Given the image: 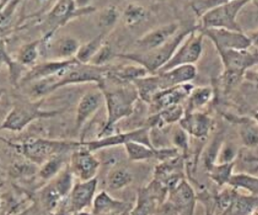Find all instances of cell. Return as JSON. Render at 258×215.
Returning <instances> with one entry per match:
<instances>
[{"mask_svg":"<svg viewBox=\"0 0 258 215\" xmlns=\"http://www.w3.org/2000/svg\"><path fill=\"white\" fill-rule=\"evenodd\" d=\"M19 1H11L8 2L5 9H1V29L4 30L5 27L9 24L11 20L13 11L15 10V7L18 5Z\"/></svg>","mask_w":258,"mask_h":215,"instance_id":"obj_40","label":"cell"},{"mask_svg":"<svg viewBox=\"0 0 258 215\" xmlns=\"http://www.w3.org/2000/svg\"><path fill=\"white\" fill-rule=\"evenodd\" d=\"M156 185L151 184L149 187L140 190L138 194V198L136 205L132 208L130 215H151L157 205V200L160 198V195L165 192L166 188L159 182H155Z\"/></svg>","mask_w":258,"mask_h":215,"instance_id":"obj_13","label":"cell"},{"mask_svg":"<svg viewBox=\"0 0 258 215\" xmlns=\"http://www.w3.org/2000/svg\"><path fill=\"white\" fill-rule=\"evenodd\" d=\"M179 123L184 131L197 138L206 137L212 127L211 119L202 113H189Z\"/></svg>","mask_w":258,"mask_h":215,"instance_id":"obj_19","label":"cell"},{"mask_svg":"<svg viewBox=\"0 0 258 215\" xmlns=\"http://www.w3.org/2000/svg\"><path fill=\"white\" fill-rule=\"evenodd\" d=\"M129 160L131 161H146L152 158L166 160L168 157L167 149H156L139 142H128L124 145Z\"/></svg>","mask_w":258,"mask_h":215,"instance_id":"obj_21","label":"cell"},{"mask_svg":"<svg viewBox=\"0 0 258 215\" xmlns=\"http://www.w3.org/2000/svg\"><path fill=\"white\" fill-rule=\"evenodd\" d=\"M147 11L140 6L137 5H129L124 12L125 23L128 26H135L141 22L146 20Z\"/></svg>","mask_w":258,"mask_h":215,"instance_id":"obj_33","label":"cell"},{"mask_svg":"<svg viewBox=\"0 0 258 215\" xmlns=\"http://www.w3.org/2000/svg\"><path fill=\"white\" fill-rule=\"evenodd\" d=\"M128 142H139L151 147H154L153 144L151 143L148 129H139L133 131H129V132H124V133L110 134L108 136L99 137L96 140L81 142V144L85 146L88 150L94 152V151L113 147L116 145H122V144L125 145Z\"/></svg>","mask_w":258,"mask_h":215,"instance_id":"obj_7","label":"cell"},{"mask_svg":"<svg viewBox=\"0 0 258 215\" xmlns=\"http://www.w3.org/2000/svg\"><path fill=\"white\" fill-rule=\"evenodd\" d=\"M78 142L66 143L57 140H49L44 138H30L26 140L19 149L22 154L31 162L42 166L47 160L55 155L62 154L67 149H76Z\"/></svg>","mask_w":258,"mask_h":215,"instance_id":"obj_3","label":"cell"},{"mask_svg":"<svg viewBox=\"0 0 258 215\" xmlns=\"http://www.w3.org/2000/svg\"><path fill=\"white\" fill-rule=\"evenodd\" d=\"M201 32L204 36L209 37L214 42L218 50H246L251 45L249 37L243 35L240 32L224 29H210Z\"/></svg>","mask_w":258,"mask_h":215,"instance_id":"obj_9","label":"cell"},{"mask_svg":"<svg viewBox=\"0 0 258 215\" xmlns=\"http://www.w3.org/2000/svg\"><path fill=\"white\" fill-rule=\"evenodd\" d=\"M249 39H250L251 44H253L254 46H256L258 48V32L253 33V34L249 37Z\"/></svg>","mask_w":258,"mask_h":215,"instance_id":"obj_42","label":"cell"},{"mask_svg":"<svg viewBox=\"0 0 258 215\" xmlns=\"http://www.w3.org/2000/svg\"><path fill=\"white\" fill-rule=\"evenodd\" d=\"M100 161L85 146L78 143V147L73 150L71 156L70 169L80 182H87L95 179L100 168Z\"/></svg>","mask_w":258,"mask_h":215,"instance_id":"obj_8","label":"cell"},{"mask_svg":"<svg viewBox=\"0 0 258 215\" xmlns=\"http://www.w3.org/2000/svg\"><path fill=\"white\" fill-rule=\"evenodd\" d=\"M93 10H95V8H93V7H87V8L76 10L74 1H69V0L58 1L53 6V8L50 10V12L48 14V19L51 23V26L53 27L52 31L49 33L53 34L56 31V29L63 26L65 23L69 21L72 17L81 15V14H85V13L86 14L90 13Z\"/></svg>","mask_w":258,"mask_h":215,"instance_id":"obj_12","label":"cell"},{"mask_svg":"<svg viewBox=\"0 0 258 215\" xmlns=\"http://www.w3.org/2000/svg\"><path fill=\"white\" fill-rule=\"evenodd\" d=\"M98 187V179H92L87 182H79L74 185L71 193L68 195L69 211L74 213L83 211L93 204Z\"/></svg>","mask_w":258,"mask_h":215,"instance_id":"obj_10","label":"cell"},{"mask_svg":"<svg viewBox=\"0 0 258 215\" xmlns=\"http://www.w3.org/2000/svg\"><path fill=\"white\" fill-rule=\"evenodd\" d=\"M105 97L102 93L91 92L85 94L79 101L76 113V127L80 129L102 106Z\"/></svg>","mask_w":258,"mask_h":215,"instance_id":"obj_18","label":"cell"},{"mask_svg":"<svg viewBox=\"0 0 258 215\" xmlns=\"http://www.w3.org/2000/svg\"><path fill=\"white\" fill-rule=\"evenodd\" d=\"M105 37V33L100 34L98 37L93 39L86 44L82 45L76 56V60L84 65H88L94 59V57L99 52V50L103 47V40Z\"/></svg>","mask_w":258,"mask_h":215,"instance_id":"obj_24","label":"cell"},{"mask_svg":"<svg viewBox=\"0 0 258 215\" xmlns=\"http://www.w3.org/2000/svg\"><path fill=\"white\" fill-rule=\"evenodd\" d=\"M73 215H94L93 213H88L85 211H78V212H74Z\"/></svg>","mask_w":258,"mask_h":215,"instance_id":"obj_44","label":"cell"},{"mask_svg":"<svg viewBox=\"0 0 258 215\" xmlns=\"http://www.w3.org/2000/svg\"><path fill=\"white\" fill-rule=\"evenodd\" d=\"M251 215H258V210H256V211H254V212H253V213H252V214Z\"/></svg>","mask_w":258,"mask_h":215,"instance_id":"obj_46","label":"cell"},{"mask_svg":"<svg viewBox=\"0 0 258 215\" xmlns=\"http://www.w3.org/2000/svg\"><path fill=\"white\" fill-rule=\"evenodd\" d=\"M106 107H107V123L101 132L100 136H108L109 130L121 119L127 118L134 109V104L137 101L139 94L135 86L122 87L116 90L104 92Z\"/></svg>","mask_w":258,"mask_h":215,"instance_id":"obj_1","label":"cell"},{"mask_svg":"<svg viewBox=\"0 0 258 215\" xmlns=\"http://www.w3.org/2000/svg\"><path fill=\"white\" fill-rule=\"evenodd\" d=\"M40 45V42L36 41L33 43L25 44L19 51L18 61L24 65H32L36 61L39 56L38 46Z\"/></svg>","mask_w":258,"mask_h":215,"instance_id":"obj_32","label":"cell"},{"mask_svg":"<svg viewBox=\"0 0 258 215\" xmlns=\"http://www.w3.org/2000/svg\"><path fill=\"white\" fill-rule=\"evenodd\" d=\"M241 136L244 144L248 147H255L258 145V126L255 124L247 123L241 129Z\"/></svg>","mask_w":258,"mask_h":215,"instance_id":"obj_35","label":"cell"},{"mask_svg":"<svg viewBox=\"0 0 258 215\" xmlns=\"http://www.w3.org/2000/svg\"><path fill=\"white\" fill-rule=\"evenodd\" d=\"M15 215H32V208L30 207V208L26 209L25 211H23V212H20V213H16V214Z\"/></svg>","mask_w":258,"mask_h":215,"instance_id":"obj_43","label":"cell"},{"mask_svg":"<svg viewBox=\"0 0 258 215\" xmlns=\"http://www.w3.org/2000/svg\"><path fill=\"white\" fill-rule=\"evenodd\" d=\"M148 71L141 65L138 66H131L120 68L114 72V75L123 81H135L140 78L146 77Z\"/></svg>","mask_w":258,"mask_h":215,"instance_id":"obj_31","label":"cell"},{"mask_svg":"<svg viewBox=\"0 0 258 215\" xmlns=\"http://www.w3.org/2000/svg\"><path fill=\"white\" fill-rule=\"evenodd\" d=\"M133 176L125 168H115L108 175V186L111 190H121L132 182Z\"/></svg>","mask_w":258,"mask_h":215,"instance_id":"obj_27","label":"cell"},{"mask_svg":"<svg viewBox=\"0 0 258 215\" xmlns=\"http://www.w3.org/2000/svg\"><path fill=\"white\" fill-rule=\"evenodd\" d=\"M173 141L174 144L180 147L183 150H186L188 147V141H187V135L184 132L183 129H178L174 135H173Z\"/></svg>","mask_w":258,"mask_h":215,"instance_id":"obj_41","label":"cell"},{"mask_svg":"<svg viewBox=\"0 0 258 215\" xmlns=\"http://www.w3.org/2000/svg\"><path fill=\"white\" fill-rule=\"evenodd\" d=\"M219 53L226 66L229 77H236L242 74L247 68L258 63V57L249 53L246 50L219 49Z\"/></svg>","mask_w":258,"mask_h":215,"instance_id":"obj_11","label":"cell"},{"mask_svg":"<svg viewBox=\"0 0 258 215\" xmlns=\"http://www.w3.org/2000/svg\"><path fill=\"white\" fill-rule=\"evenodd\" d=\"M111 58V50L107 45H103V47L99 50V52L94 57L91 61V64L96 66H104Z\"/></svg>","mask_w":258,"mask_h":215,"instance_id":"obj_39","label":"cell"},{"mask_svg":"<svg viewBox=\"0 0 258 215\" xmlns=\"http://www.w3.org/2000/svg\"><path fill=\"white\" fill-rule=\"evenodd\" d=\"M134 86L136 87L138 91L139 97L148 103H152L154 97L161 91L157 76L137 79L134 81Z\"/></svg>","mask_w":258,"mask_h":215,"instance_id":"obj_23","label":"cell"},{"mask_svg":"<svg viewBox=\"0 0 258 215\" xmlns=\"http://www.w3.org/2000/svg\"><path fill=\"white\" fill-rule=\"evenodd\" d=\"M194 86L191 84H182L160 91L153 99L152 103L159 110L178 105L183 98L192 93Z\"/></svg>","mask_w":258,"mask_h":215,"instance_id":"obj_17","label":"cell"},{"mask_svg":"<svg viewBox=\"0 0 258 215\" xmlns=\"http://www.w3.org/2000/svg\"><path fill=\"white\" fill-rule=\"evenodd\" d=\"M191 31L192 30L176 33L168 43H165L164 45L154 50L147 51V52H141V53L121 55L119 57L132 61L137 65L143 66L148 72L160 71L170 62V60L172 59L176 49L179 47L181 43H183V41L190 34Z\"/></svg>","mask_w":258,"mask_h":215,"instance_id":"obj_2","label":"cell"},{"mask_svg":"<svg viewBox=\"0 0 258 215\" xmlns=\"http://www.w3.org/2000/svg\"><path fill=\"white\" fill-rule=\"evenodd\" d=\"M63 164H64V157L62 156V154L55 155L42 165L39 175L44 181H49L55 178L59 173L62 171Z\"/></svg>","mask_w":258,"mask_h":215,"instance_id":"obj_28","label":"cell"},{"mask_svg":"<svg viewBox=\"0 0 258 215\" xmlns=\"http://www.w3.org/2000/svg\"><path fill=\"white\" fill-rule=\"evenodd\" d=\"M183 115V109L179 105H174L171 107L162 110L159 118L165 124H172L174 122L180 121Z\"/></svg>","mask_w":258,"mask_h":215,"instance_id":"obj_36","label":"cell"},{"mask_svg":"<svg viewBox=\"0 0 258 215\" xmlns=\"http://www.w3.org/2000/svg\"><path fill=\"white\" fill-rule=\"evenodd\" d=\"M118 19V12L115 7L110 6L104 9L100 15V26L107 29L114 25Z\"/></svg>","mask_w":258,"mask_h":215,"instance_id":"obj_37","label":"cell"},{"mask_svg":"<svg viewBox=\"0 0 258 215\" xmlns=\"http://www.w3.org/2000/svg\"><path fill=\"white\" fill-rule=\"evenodd\" d=\"M212 97V90L208 87H202L194 90L191 93L189 106L190 109H197L206 105Z\"/></svg>","mask_w":258,"mask_h":215,"instance_id":"obj_34","label":"cell"},{"mask_svg":"<svg viewBox=\"0 0 258 215\" xmlns=\"http://www.w3.org/2000/svg\"><path fill=\"white\" fill-rule=\"evenodd\" d=\"M258 209V196L237 194L232 204L220 215H251Z\"/></svg>","mask_w":258,"mask_h":215,"instance_id":"obj_22","label":"cell"},{"mask_svg":"<svg viewBox=\"0 0 258 215\" xmlns=\"http://www.w3.org/2000/svg\"><path fill=\"white\" fill-rule=\"evenodd\" d=\"M80 47L79 42L76 39L70 37L63 38L57 45L58 57L62 58L63 61L75 59Z\"/></svg>","mask_w":258,"mask_h":215,"instance_id":"obj_30","label":"cell"},{"mask_svg":"<svg viewBox=\"0 0 258 215\" xmlns=\"http://www.w3.org/2000/svg\"><path fill=\"white\" fill-rule=\"evenodd\" d=\"M228 184L234 189H243L253 196H258V178L256 177L245 174L233 175Z\"/></svg>","mask_w":258,"mask_h":215,"instance_id":"obj_25","label":"cell"},{"mask_svg":"<svg viewBox=\"0 0 258 215\" xmlns=\"http://www.w3.org/2000/svg\"><path fill=\"white\" fill-rule=\"evenodd\" d=\"M172 191L171 204L180 215L194 214L196 196L192 188L185 181H181Z\"/></svg>","mask_w":258,"mask_h":215,"instance_id":"obj_15","label":"cell"},{"mask_svg":"<svg viewBox=\"0 0 258 215\" xmlns=\"http://www.w3.org/2000/svg\"><path fill=\"white\" fill-rule=\"evenodd\" d=\"M178 26L176 24H169L163 27H160L150 33L146 34L144 37L139 39L136 44L144 49V52L154 50L165 43H168L172 37L177 33Z\"/></svg>","mask_w":258,"mask_h":215,"instance_id":"obj_16","label":"cell"},{"mask_svg":"<svg viewBox=\"0 0 258 215\" xmlns=\"http://www.w3.org/2000/svg\"><path fill=\"white\" fill-rule=\"evenodd\" d=\"M254 116H255V119H256V121H257L258 123V110L254 113Z\"/></svg>","mask_w":258,"mask_h":215,"instance_id":"obj_45","label":"cell"},{"mask_svg":"<svg viewBox=\"0 0 258 215\" xmlns=\"http://www.w3.org/2000/svg\"><path fill=\"white\" fill-rule=\"evenodd\" d=\"M224 1H196V2H194L192 6H194L195 12L198 13V15L203 16L205 13H207L211 9L219 6Z\"/></svg>","mask_w":258,"mask_h":215,"instance_id":"obj_38","label":"cell"},{"mask_svg":"<svg viewBox=\"0 0 258 215\" xmlns=\"http://www.w3.org/2000/svg\"><path fill=\"white\" fill-rule=\"evenodd\" d=\"M203 37L204 35L201 31L197 33L192 30L183 41V43L176 49L170 62L158 72L169 71L182 65H194V63L199 60L202 53Z\"/></svg>","mask_w":258,"mask_h":215,"instance_id":"obj_6","label":"cell"},{"mask_svg":"<svg viewBox=\"0 0 258 215\" xmlns=\"http://www.w3.org/2000/svg\"><path fill=\"white\" fill-rule=\"evenodd\" d=\"M196 72L194 65H182L169 71L159 72L157 77L161 91L188 83L195 78Z\"/></svg>","mask_w":258,"mask_h":215,"instance_id":"obj_14","label":"cell"},{"mask_svg":"<svg viewBox=\"0 0 258 215\" xmlns=\"http://www.w3.org/2000/svg\"><path fill=\"white\" fill-rule=\"evenodd\" d=\"M247 1H224L222 4L211 9L202 16V29H224L229 31L240 32L237 26V14Z\"/></svg>","mask_w":258,"mask_h":215,"instance_id":"obj_4","label":"cell"},{"mask_svg":"<svg viewBox=\"0 0 258 215\" xmlns=\"http://www.w3.org/2000/svg\"><path fill=\"white\" fill-rule=\"evenodd\" d=\"M41 105L42 101L15 106L6 116L5 120L2 123L1 129L15 132L21 131L36 120L43 118H51L57 114L56 111H43Z\"/></svg>","mask_w":258,"mask_h":215,"instance_id":"obj_5","label":"cell"},{"mask_svg":"<svg viewBox=\"0 0 258 215\" xmlns=\"http://www.w3.org/2000/svg\"><path fill=\"white\" fill-rule=\"evenodd\" d=\"M234 164H235L234 162L224 163L219 165H213L211 168H209L210 176L213 179V181L219 186L228 184L231 177L233 176L232 172H233Z\"/></svg>","mask_w":258,"mask_h":215,"instance_id":"obj_29","label":"cell"},{"mask_svg":"<svg viewBox=\"0 0 258 215\" xmlns=\"http://www.w3.org/2000/svg\"><path fill=\"white\" fill-rule=\"evenodd\" d=\"M73 176L74 175L71 171V169H69L67 167V168H65L64 170H62L61 172L59 173L55 177L53 183L50 184L53 187V189L63 199L69 195L74 187Z\"/></svg>","mask_w":258,"mask_h":215,"instance_id":"obj_26","label":"cell"},{"mask_svg":"<svg viewBox=\"0 0 258 215\" xmlns=\"http://www.w3.org/2000/svg\"><path fill=\"white\" fill-rule=\"evenodd\" d=\"M130 206L131 205L127 202L114 199L107 192L103 191L95 196L93 202V214H119L126 211Z\"/></svg>","mask_w":258,"mask_h":215,"instance_id":"obj_20","label":"cell"}]
</instances>
